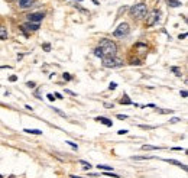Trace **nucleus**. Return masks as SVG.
Listing matches in <instances>:
<instances>
[{
	"label": "nucleus",
	"instance_id": "1",
	"mask_svg": "<svg viewBox=\"0 0 188 178\" xmlns=\"http://www.w3.org/2000/svg\"><path fill=\"white\" fill-rule=\"evenodd\" d=\"M98 48H100V51H101V54H103V58H106V57H116L117 45L111 39H107V38L101 39L100 41V44H98Z\"/></svg>",
	"mask_w": 188,
	"mask_h": 178
},
{
	"label": "nucleus",
	"instance_id": "2",
	"mask_svg": "<svg viewBox=\"0 0 188 178\" xmlns=\"http://www.w3.org/2000/svg\"><path fill=\"white\" fill-rule=\"evenodd\" d=\"M129 13L133 19H143V18H146V15H148V7H146L145 3H137V5L130 7Z\"/></svg>",
	"mask_w": 188,
	"mask_h": 178
},
{
	"label": "nucleus",
	"instance_id": "3",
	"mask_svg": "<svg viewBox=\"0 0 188 178\" xmlns=\"http://www.w3.org/2000/svg\"><path fill=\"white\" fill-rule=\"evenodd\" d=\"M103 65L106 68H116V67L123 65V61L116 58V57H106V58H103Z\"/></svg>",
	"mask_w": 188,
	"mask_h": 178
},
{
	"label": "nucleus",
	"instance_id": "4",
	"mask_svg": "<svg viewBox=\"0 0 188 178\" xmlns=\"http://www.w3.org/2000/svg\"><path fill=\"white\" fill-rule=\"evenodd\" d=\"M129 32H130L129 23L123 22V23H120V25H119V26L114 29L113 35H114L116 38H123V36H126V35H129Z\"/></svg>",
	"mask_w": 188,
	"mask_h": 178
},
{
	"label": "nucleus",
	"instance_id": "5",
	"mask_svg": "<svg viewBox=\"0 0 188 178\" xmlns=\"http://www.w3.org/2000/svg\"><path fill=\"white\" fill-rule=\"evenodd\" d=\"M159 15L161 12L159 10H152L149 15H146V26H152V25H155L156 22L159 20Z\"/></svg>",
	"mask_w": 188,
	"mask_h": 178
},
{
	"label": "nucleus",
	"instance_id": "6",
	"mask_svg": "<svg viewBox=\"0 0 188 178\" xmlns=\"http://www.w3.org/2000/svg\"><path fill=\"white\" fill-rule=\"evenodd\" d=\"M45 18V13L42 12H36V13H31L28 15V22H32V23H39L41 20Z\"/></svg>",
	"mask_w": 188,
	"mask_h": 178
},
{
	"label": "nucleus",
	"instance_id": "7",
	"mask_svg": "<svg viewBox=\"0 0 188 178\" xmlns=\"http://www.w3.org/2000/svg\"><path fill=\"white\" fill-rule=\"evenodd\" d=\"M22 29H26V31H31V32H35L39 29V23H32V22H26L25 25H22Z\"/></svg>",
	"mask_w": 188,
	"mask_h": 178
},
{
	"label": "nucleus",
	"instance_id": "8",
	"mask_svg": "<svg viewBox=\"0 0 188 178\" xmlns=\"http://www.w3.org/2000/svg\"><path fill=\"white\" fill-rule=\"evenodd\" d=\"M35 5V0H19V7L20 9H28Z\"/></svg>",
	"mask_w": 188,
	"mask_h": 178
},
{
	"label": "nucleus",
	"instance_id": "9",
	"mask_svg": "<svg viewBox=\"0 0 188 178\" xmlns=\"http://www.w3.org/2000/svg\"><path fill=\"white\" fill-rule=\"evenodd\" d=\"M96 120L100 122V123H103V125H106L107 127H111V126H113V122L109 120L107 117H103V116H98V117H96Z\"/></svg>",
	"mask_w": 188,
	"mask_h": 178
},
{
	"label": "nucleus",
	"instance_id": "10",
	"mask_svg": "<svg viewBox=\"0 0 188 178\" xmlns=\"http://www.w3.org/2000/svg\"><path fill=\"white\" fill-rule=\"evenodd\" d=\"M7 38H9V33H7V28L0 26V39H2V41H6Z\"/></svg>",
	"mask_w": 188,
	"mask_h": 178
},
{
	"label": "nucleus",
	"instance_id": "11",
	"mask_svg": "<svg viewBox=\"0 0 188 178\" xmlns=\"http://www.w3.org/2000/svg\"><path fill=\"white\" fill-rule=\"evenodd\" d=\"M167 162H169V164H174V165H178V166H181L182 170H185L187 171V166H185V164H181L180 161H175V159H165Z\"/></svg>",
	"mask_w": 188,
	"mask_h": 178
},
{
	"label": "nucleus",
	"instance_id": "12",
	"mask_svg": "<svg viewBox=\"0 0 188 178\" xmlns=\"http://www.w3.org/2000/svg\"><path fill=\"white\" fill-rule=\"evenodd\" d=\"M167 3H168L171 7H180L182 5L180 0H167Z\"/></svg>",
	"mask_w": 188,
	"mask_h": 178
},
{
	"label": "nucleus",
	"instance_id": "13",
	"mask_svg": "<svg viewBox=\"0 0 188 178\" xmlns=\"http://www.w3.org/2000/svg\"><path fill=\"white\" fill-rule=\"evenodd\" d=\"M23 132L31 133V135H42V130L39 129H23Z\"/></svg>",
	"mask_w": 188,
	"mask_h": 178
},
{
	"label": "nucleus",
	"instance_id": "14",
	"mask_svg": "<svg viewBox=\"0 0 188 178\" xmlns=\"http://www.w3.org/2000/svg\"><path fill=\"white\" fill-rule=\"evenodd\" d=\"M97 168H98V170H103V171H106V172H111V171H113V166H109V165H100V164H98Z\"/></svg>",
	"mask_w": 188,
	"mask_h": 178
},
{
	"label": "nucleus",
	"instance_id": "15",
	"mask_svg": "<svg viewBox=\"0 0 188 178\" xmlns=\"http://www.w3.org/2000/svg\"><path fill=\"white\" fill-rule=\"evenodd\" d=\"M142 149L143 151H155V149H161V148H158V146H153V145H143L142 146Z\"/></svg>",
	"mask_w": 188,
	"mask_h": 178
},
{
	"label": "nucleus",
	"instance_id": "16",
	"mask_svg": "<svg viewBox=\"0 0 188 178\" xmlns=\"http://www.w3.org/2000/svg\"><path fill=\"white\" fill-rule=\"evenodd\" d=\"M120 103H122V104H133V103H132V100H130L127 96H124L123 99L120 100Z\"/></svg>",
	"mask_w": 188,
	"mask_h": 178
},
{
	"label": "nucleus",
	"instance_id": "17",
	"mask_svg": "<svg viewBox=\"0 0 188 178\" xmlns=\"http://www.w3.org/2000/svg\"><path fill=\"white\" fill-rule=\"evenodd\" d=\"M80 164L83 165V168H84V170H90V168H91V164H90V162H87V161H83V159H81V161H80Z\"/></svg>",
	"mask_w": 188,
	"mask_h": 178
},
{
	"label": "nucleus",
	"instance_id": "18",
	"mask_svg": "<svg viewBox=\"0 0 188 178\" xmlns=\"http://www.w3.org/2000/svg\"><path fill=\"white\" fill-rule=\"evenodd\" d=\"M152 157H132V159H135V161H143V159H149Z\"/></svg>",
	"mask_w": 188,
	"mask_h": 178
},
{
	"label": "nucleus",
	"instance_id": "19",
	"mask_svg": "<svg viewBox=\"0 0 188 178\" xmlns=\"http://www.w3.org/2000/svg\"><path fill=\"white\" fill-rule=\"evenodd\" d=\"M94 55H96V57H100V58H103V54H101V51H100V48H96V49H94Z\"/></svg>",
	"mask_w": 188,
	"mask_h": 178
},
{
	"label": "nucleus",
	"instance_id": "20",
	"mask_svg": "<svg viewBox=\"0 0 188 178\" xmlns=\"http://www.w3.org/2000/svg\"><path fill=\"white\" fill-rule=\"evenodd\" d=\"M62 77H64L65 81H70V80H71V75H70L68 73H64V74H62Z\"/></svg>",
	"mask_w": 188,
	"mask_h": 178
},
{
	"label": "nucleus",
	"instance_id": "21",
	"mask_svg": "<svg viewBox=\"0 0 188 178\" xmlns=\"http://www.w3.org/2000/svg\"><path fill=\"white\" fill-rule=\"evenodd\" d=\"M44 49H45L46 52H49V51H51V45H49V44H44Z\"/></svg>",
	"mask_w": 188,
	"mask_h": 178
},
{
	"label": "nucleus",
	"instance_id": "22",
	"mask_svg": "<svg viewBox=\"0 0 188 178\" xmlns=\"http://www.w3.org/2000/svg\"><path fill=\"white\" fill-rule=\"evenodd\" d=\"M65 143H68V145L70 146H72V148H74V149H77L78 146L75 145V143H74V142H71V140H67V142H65Z\"/></svg>",
	"mask_w": 188,
	"mask_h": 178
},
{
	"label": "nucleus",
	"instance_id": "23",
	"mask_svg": "<svg viewBox=\"0 0 188 178\" xmlns=\"http://www.w3.org/2000/svg\"><path fill=\"white\" fill-rule=\"evenodd\" d=\"M26 86L29 87V88H33V87H35V81H28V83H26Z\"/></svg>",
	"mask_w": 188,
	"mask_h": 178
},
{
	"label": "nucleus",
	"instance_id": "24",
	"mask_svg": "<svg viewBox=\"0 0 188 178\" xmlns=\"http://www.w3.org/2000/svg\"><path fill=\"white\" fill-rule=\"evenodd\" d=\"M142 129H155V126H148V125H140Z\"/></svg>",
	"mask_w": 188,
	"mask_h": 178
},
{
	"label": "nucleus",
	"instance_id": "25",
	"mask_svg": "<svg viewBox=\"0 0 188 178\" xmlns=\"http://www.w3.org/2000/svg\"><path fill=\"white\" fill-rule=\"evenodd\" d=\"M46 97H48V100H49V101H54V100H55V97H54V94H51V93H49V94H48Z\"/></svg>",
	"mask_w": 188,
	"mask_h": 178
},
{
	"label": "nucleus",
	"instance_id": "26",
	"mask_svg": "<svg viewBox=\"0 0 188 178\" xmlns=\"http://www.w3.org/2000/svg\"><path fill=\"white\" fill-rule=\"evenodd\" d=\"M116 87H117V84H116V83H110V86H109V88H110V90H114Z\"/></svg>",
	"mask_w": 188,
	"mask_h": 178
},
{
	"label": "nucleus",
	"instance_id": "27",
	"mask_svg": "<svg viewBox=\"0 0 188 178\" xmlns=\"http://www.w3.org/2000/svg\"><path fill=\"white\" fill-rule=\"evenodd\" d=\"M156 112L158 113H172V110H159V109H156Z\"/></svg>",
	"mask_w": 188,
	"mask_h": 178
},
{
	"label": "nucleus",
	"instance_id": "28",
	"mask_svg": "<svg viewBox=\"0 0 188 178\" xmlns=\"http://www.w3.org/2000/svg\"><path fill=\"white\" fill-rule=\"evenodd\" d=\"M119 135H126V133H127V130H126V129H120V130H119Z\"/></svg>",
	"mask_w": 188,
	"mask_h": 178
},
{
	"label": "nucleus",
	"instance_id": "29",
	"mask_svg": "<svg viewBox=\"0 0 188 178\" xmlns=\"http://www.w3.org/2000/svg\"><path fill=\"white\" fill-rule=\"evenodd\" d=\"M181 96H182V97H184V99H185V97H187V96H188V93L185 91V90H182V91H181Z\"/></svg>",
	"mask_w": 188,
	"mask_h": 178
},
{
	"label": "nucleus",
	"instance_id": "30",
	"mask_svg": "<svg viewBox=\"0 0 188 178\" xmlns=\"http://www.w3.org/2000/svg\"><path fill=\"white\" fill-rule=\"evenodd\" d=\"M117 117H119V119H122V120H123V119H127V116H126V114H117Z\"/></svg>",
	"mask_w": 188,
	"mask_h": 178
},
{
	"label": "nucleus",
	"instance_id": "31",
	"mask_svg": "<svg viewBox=\"0 0 188 178\" xmlns=\"http://www.w3.org/2000/svg\"><path fill=\"white\" fill-rule=\"evenodd\" d=\"M176 122H180V119H178V117H174V119H171V123H176Z\"/></svg>",
	"mask_w": 188,
	"mask_h": 178
},
{
	"label": "nucleus",
	"instance_id": "32",
	"mask_svg": "<svg viewBox=\"0 0 188 178\" xmlns=\"http://www.w3.org/2000/svg\"><path fill=\"white\" fill-rule=\"evenodd\" d=\"M9 80H10V81H12V83H13V81H16V80H18V77H16V75H12V77H10V78H9Z\"/></svg>",
	"mask_w": 188,
	"mask_h": 178
},
{
	"label": "nucleus",
	"instance_id": "33",
	"mask_svg": "<svg viewBox=\"0 0 188 178\" xmlns=\"http://www.w3.org/2000/svg\"><path fill=\"white\" fill-rule=\"evenodd\" d=\"M65 91L68 93V94H71V96H77V94H75L74 91H71V90H65Z\"/></svg>",
	"mask_w": 188,
	"mask_h": 178
},
{
	"label": "nucleus",
	"instance_id": "34",
	"mask_svg": "<svg viewBox=\"0 0 188 178\" xmlns=\"http://www.w3.org/2000/svg\"><path fill=\"white\" fill-rule=\"evenodd\" d=\"M184 38H187V33H182V35H180V39H184Z\"/></svg>",
	"mask_w": 188,
	"mask_h": 178
},
{
	"label": "nucleus",
	"instance_id": "35",
	"mask_svg": "<svg viewBox=\"0 0 188 178\" xmlns=\"http://www.w3.org/2000/svg\"><path fill=\"white\" fill-rule=\"evenodd\" d=\"M55 99H62V97H61V94H59V93H55Z\"/></svg>",
	"mask_w": 188,
	"mask_h": 178
},
{
	"label": "nucleus",
	"instance_id": "36",
	"mask_svg": "<svg viewBox=\"0 0 188 178\" xmlns=\"http://www.w3.org/2000/svg\"><path fill=\"white\" fill-rule=\"evenodd\" d=\"M25 109H28V110H32V106H29V104H26V106H25Z\"/></svg>",
	"mask_w": 188,
	"mask_h": 178
},
{
	"label": "nucleus",
	"instance_id": "37",
	"mask_svg": "<svg viewBox=\"0 0 188 178\" xmlns=\"http://www.w3.org/2000/svg\"><path fill=\"white\" fill-rule=\"evenodd\" d=\"M9 2H15V0H9Z\"/></svg>",
	"mask_w": 188,
	"mask_h": 178
},
{
	"label": "nucleus",
	"instance_id": "38",
	"mask_svg": "<svg viewBox=\"0 0 188 178\" xmlns=\"http://www.w3.org/2000/svg\"><path fill=\"white\" fill-rule=\"evenodd\" d=\"M78 2H83V0H78Z\"/></svg>",
	"mask_w": 188,
	"mask_h": 178
},
{
	"label": "nucleus",
	"instance_id": "39",
	"mask_svg": "<svg viewBox=\"0 0 188 178\" xmlns=\"http://www.w3.org/2000/svg\"><path fill=\"white\" fill-rule=\"evenodd\" d=\"M0 178H3V177H2V175H0Z\"/></svg>",
	"mask_w": 188,
	"mask_h": 178
}]
</instances>
